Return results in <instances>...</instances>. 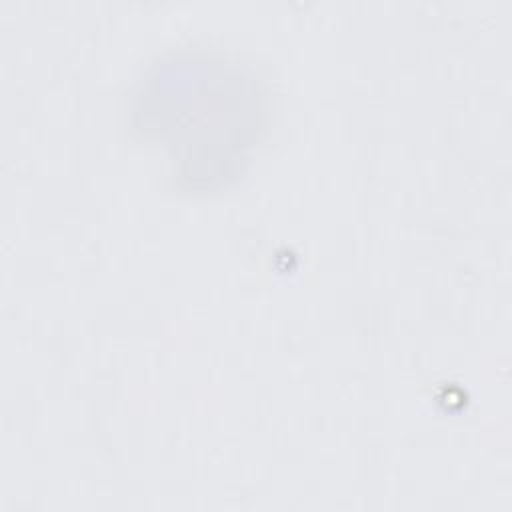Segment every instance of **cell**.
<instances>
[{
	"label": "cell",
	"instance_id": "1",
	"mask_svg": "<svg viewBox=\"0 0 512 512\" xmlns=\"http://www.w3.org/2000/svg\"><path fill=\"white\" fill-rule=\"evenodd\" d=\"M154 68L140 92L144 130L160 136L190 188L222 184L234 176L244 152L262 130V96L236 66L220 60H170Z\"/></svg>",
	"mask_w": 512,
	"mask_h": 512
}]
</instances>
